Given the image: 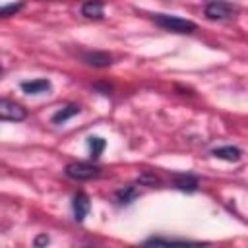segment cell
Returning <instances> with one entry per match:
<instances>
[{
    "label": "cell",
    "mask_w": 248,
    "mask_h": 248,
    "mask_svg": "<svg viewBox=\"0 0 248 248\" xmlns=\"http://www.w3.org/2000/svg\"><path fill=\"white\" fill-rule=\"evenodd\" d=\"M64 174L74 180H91L101 174V169L91 163H70V165H66Z\"/></svg>",
    "instance_id": "3"
},
{
    "label": "cell",
    "mask_w": 248,
    "mask_h": 248,
    "mask_svg": "<svg viewBox=\"0 0 248 248\" xmlns=\"http://www.w3.org/2000/svg\"><path fill=\"white\" fill-rule=\"evenodd\" d=\"M27 118V108L12 99L0 97V120H10V122H21Z\"/></svg>",
    "instance_id": "4"
},
{
    "label": "cell",
    "mask_w": 248,
    "mask_h": 248,
    "mask_svg": "<svg viewBox=\"0 0 248 248\" xmlns=\"http://www.w3.org/2000/svg\"><path fill=\"white\" fill-rule=\"evenodd\" d=\"M21 8H23V2H10V4H6V6H0V17L16 16Z\"/></svg>",
    "instance_id": "15"
},
{
    "label": "cell",
    "mask_w": 248,
    "mask_h": 248,
    "mask_svg": "<svg viewBox=\"0 0 248 248\" xmlns=\"http://www.w3.org/2000/svg\"><path fill=\"white\" fill-rule=\"evenodd\" d=\"M138 196H140V190H138L134 184L124 186V188H120V190L114 192V200H116V203H120V205H128V203H132Z\"/></svg>",
    "instance_id": "10"
},
{
    "label": "cell",
    "mask_w": 248,
    "mask_h": 248,
    "mask_svg": "<svg viewBox=\"0 0 248 248\" xmlns=\"http://www.w3.org/2000/svg\"><path fill=\"white\" fill-rule=\"evenodd\" d=\"M153 21L159 27H163L167 31H172V33H194L198 29V25L194 21L178 17V16H169V14H155Z\"/></svg>",
    "instance_id": "1"
},
{
    "label": "cell",
    "mask_w": 248,
    "mask_h": 248,
    "mask_svg": "<svg viewBox=\"0 0 248 248\" xmlns=\"http://www.w3.org/2000/svg\"><path fill=\"white\" fill-rule=\"evenodd\" d=\"M21 91L27 95H39V93H46L50 89V81L48 79H31V81H21Z\"/></svg>",
    "instance_id": "7"
},
{
    "label": "cell",
    "mask_w": 248,
    "mask_h": 248,
    "mask_svg": "<svg viewBox=\"0 0 248 248\" xmlns=\"http://www.w3.org/2000/svg\"><path fill=\"white\" fill-rule=\"evenodd\" d=\"M83 62L93 66V68H107L112 64V58L110 54L107 52H99V50H93V52H85L83 54Z\"/></svg>",
    "instance_id": "6"
},
{
    "label": "cell",
    "mask_w": 248,
    "mask_h": 248,
    "mask_svg": "<svg viewBox=\"0 0 248 248\" xmlns=\"http://www.w3.org/2000/svg\"><path fill=\"white\" fill-rule=\"evenodd\" d=\"M87 147H89V155H91L93 159H99L101 153H103V149L107 147V141H105L103 138H99V136H91V138L87 140Z\"/></svg>",
    "instance_id": "13"
},
{
    "label": "cell",
    "mask_w": 248,
    "mask_h": 248,
    "mask_svg": "<svg viewBox=\"0 0 248 248\" xmlns=\"http://www.w3.org/2000/svg\"><path fill=\"white\" fill-rule=\"evenodd\" d=\"M138 182H140V184H149V186H153V184H159L161 180H159L153 172H143V174L138 178Z\"/></svg>",
    "instance_id": "16"
},
{
    "label": "cell",
    "mask_w": 248,
    "mask_h": 248,
    "mask_svg": "<svg viewBox=\"0 0 248 248\" xmlns=\"http://www.w3.org/2000/svg\"><path fill=\"white\" fill-rule=\"evenodd\" d=\"M72 209H74V219H76L78 223H83V219L87 217V213H89V209H91V202H89L87 194L78 192V194L74 196Z\"/></svg>",
    "instance_id": "5"
},
{
    "label": "cell",
    "mask_w": 248,
    "mask_h": 248,
    "mask_svg": "<svg viewBox=\"0 0 248 248\" xmlns=\"http://www.w3.org/2000/svg\"><path fill=\"white\" fill-rule=\"evenodd\" d=\"M43 244H48V236L46 234H41L35 238V246H43Z\"/></svg>",
    "instance_id": "18"
},
{
    "label": "cell",
    "mask_w": 248,
    "mask_h": 248,
    "mask_svg": "<svg viewBox=\"0 0 248 248\" xmlns=\"http://www.w3.org/2000/svg\"><path fill=\"white\" fill-rule=\"evenodd\" d=\"M93 89L101 91L103 95H110V91H112V87H110L108 83H95V85H93Z\"/></svg>",
    "instance_id": "17"
},
{
    "label": "cell",
    "mask_w": 248,
    "mask_h": 248,
    "mask_svg": "<svg viewBox=\"0 0 248 248\" xmlns=\"http://www.w3.org/2000/svg\"><path fill=\"white\" fill-rule=\"evenodd\" d=\"M0 74H2V66H0Z\"/></svg>",
    "instance_id": "19"
},
{
    "label": "cell",
    "mask_w": 248,
    "mask_h": 248,
    "mask_svg": "<svg viewBox=\"0 0 248 248\" xmlns=\"http://www.w3.org/2000/svg\"><path fill=\"white\" fill-rule=\"evenodd\" d=\"M145 244H200L196 240H188V238H167V236H151L145 240Z\"/></svg>",
    "instance_id": "14"
},
{
    "label": "cell",
    "mask_w": 248,
    "mask_h": 248,
    "mask_svg": "<svg viewBox=\"0 0 248 248\" xmlns=\"http://www.w3.org/2000/svg\"><path fill=\"white\" fill-rule=\"evenodd\" d=\"M211 155L217 157V159H223V161H231L232 163V161H238L242 157V151L238 147H234V145H223V147L213 149Z\"/></svg>",
    "instance_id": "9"
},
{
    "label": "cell",
    "mask_w": 248,
    "mask_h": 248,
    "mask_svg": "<svg viewBox=\"0 0 248 248\" xmlns=\"http://www.w3.org/2000/svg\"><path fill=\"white\" fill-rule=\"evenodd\" d=\"M79 107L78 105H66L64 108H60V110H56L54 114H52V124H64L66 120H70V118H74L76 114H79Z\"/></svg>",
    "instance_id": "12"
},
{
    "label": "cell",
    "mask_w": 248,
    "mask_h": 248,
    "mask_svg": "<svg viewBox=\"0 0 248 248\" xmlns=\"http://www.w3.org/2000/svg\"><path fill=\"white\" fill-rule=\"evenodd\" d=\"M174 188L192 194V192L198 190V178L192 176V174H176L174 176Z\"/></svg>",
    "instance_id": "11"
},
{
    "label": "cell",
    "mask_w": 248,
    "mask_h": 248,
    "mask_svg": "<svg viewBox=\"0 0 248 248\" xmlns=\"http://www.w3.org/2000/svg\"><path fill=\"white\" fill-rule=\"evenodd\" d=\"M238 14V6L227 0H211L205 6V16L209 19H232Z\"/></svg>",
    "instance_id": "2"
},
{
    "label": "cell",
    "mask_w": 248,
    "mask_h": 248,
    "mask_svg": "<svg viewBox=\"0 0 248 248\" xmlns=\"http://www.w3.org/2000/svg\"><path fill=\"white\" fill-rule=\"evenodd\" d=\"M103 10H105V4L101 0H85L81 4V16H85L89 19H101Z\"/></svg>",
    "instance_id": "8"
}]
</instances>
